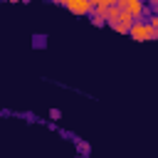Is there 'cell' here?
<instances>
[{
	"label": "cell",
	"mask_w": 158,
	"mask_h": 158,
	"mask_svg": "<svg viewBox=\"0 0 158 158\" xmlns=\"http://www.w3.org/2000/svg\"><path fill=\"white\" fill-rule=\"evenodd\" d=\"M128 35L133 37V40H138V42H151V40H158V32L146 22V20H136L133 22V27L128 30Z\"/></svg>",
	"instance_id": "cell-1"
},
{
	"label": "cell",
	"mask_w": 158,
	"mask_h": 158,
	"mask_svg": "<svg viewBox=\"0 0 158 158\" xmlns=\"http://www.w3.org/2000/svg\"><path fill=\"white\" fill-rule=\"evenodd\" d=\"M59 5H64L74 15H89V12H94V2L91 0H62Z\"/></svg>",
	"instance_id": "cell-2"
},
{
	"label": "cell",
	"mask_w": 158,
	"mask_h": 158,
	"mask_svg": "<svg viewBox=\"0 0 158 158\" xmlns=\"http://www.w3.org/2000/svg\"><path fill=\"white\" fill-rule=\"evenodd\" d=\"M116 5H118L126 15H131L133 20H141V17H143V12H146V5H143L141 0H118Z\"/></svg>",
	"instance_id": "cell-3"
},
{
	"label": "cell",
	"mask_w": 158,
	"mask_h": 158,
	"mask_svg": "<svg viewBox=\"0 0 158 158\" xmlns=\"http://www.w3.org/2000/svg\"><path fill=\"white\" fill-rule=\"evenodd\" d=\"M133 17L131 15H126V12H121L118 17H114V20H106V25L111 27V30H116V32H121V35H128V30L133 27Z\"/></svg>",
	"instance_id": "cell-4"
},
{
	"label": "cell",
	"mask_w": 158,
	"mask_h": 158,
	"mask_svg": "<svg viewBox=\"0 0 158 158\" xmlns=\"http://www.w3.org/2000/svg\"><path fill=\"white\" fill-rule=\"evenodd\" d=\"M148 25H151V27H153V30L158 32V15H153V17H148Z\"/></svg>",
	"instance_id": "cell-5"
}]
</instances>
